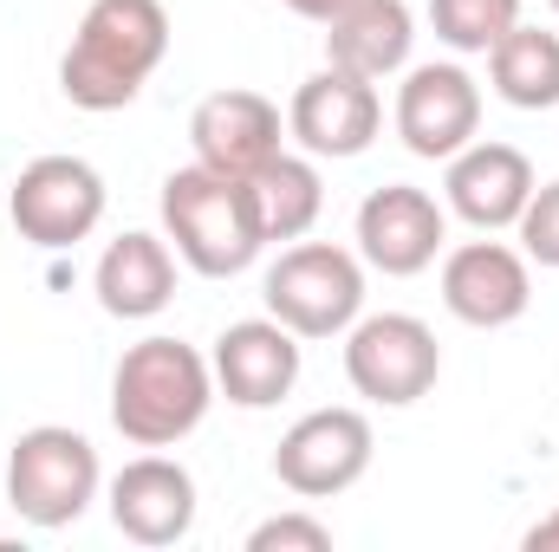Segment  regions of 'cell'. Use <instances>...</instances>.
I'll list each match as a JSON object with an SVG mask.
<instances>
[{
  "label": "cell",
  "mask_w": 559,
  "mask_h": 552,
  "mask_svg": "<svg viewBox=\"0 0 559 552\" xmlns=\"http://www.w3.org/2000/svg\"><path fill=\"white\" fill-rule=\"evenodd\" d=\"M163 59H169V7L163 0H92L59 59V92H66V105L105 118L138 98Z\"/></svg>",
  "instance_id": "1"
},
{
  "label": "cell",
  "mask_w": 559,
  "mask_h": 552,
  "mask_svg": "<svg viewBox=\"0 0 559 552\" xmlns=\"http://www.w3.org/2000/svg\"><path fill=\"white\" fill-rule=\"evenodd\" d=\"M163 235L176 241V254L202 279L248 274L261 261V248H267L254 182L248 176H222L209 163H189V169L163 176Z\"/></svg>",
  "instance_id": "2"
},
{
  "label": "cell",
  "mask_w": 559,
  "mask_h": 552,
  "mask_svg": "<svg viewBox=\"0 0 559 552\" xmlns=\"http://www.w3.org/2000/svg\"><path fill=\"white\" fill-rule=\"evenodd\" d=\"M215 404V364L182 338H138L111 371V422L131 448H176Z\"/></svg>",
  "instance_id": "3"
},
{
  "label": "cell",
  "mask_w": 559,
  "mask_h": 552,
  "mask_svg": "<svg viewBox=\"0 0 559 552\" xmlns=\"http://www.w3.org/2000/svg\"><path fill=\"white\" fill-rule=\"evenodd\" d=\"M98 488H105L98 448L79 429H66V422L26 429L13 442V455H7V501L39 533H59L72 520H85V507L98 501Z\"/></svg>",
  "instance_id": "4"
},
{
  "label": "cell",
  "mask_w": 559,
  "mask_h": 552,
  "mask_svg": "<svg viewBox=\"0 0 559 552\" xmlns=\"http://www.w3.org/2000/svg\"><path fill=\"white\" fill-rule=\"evenodd\" d=\"M261 299L293 338H345L365 312V261L332 241H299L267 267Z\"/></svg>",
  "instance_id": "5"
},
{
  "label": "cell",
  "mask_w": 559,
  "mask_h": 552,
  "mask_svg": "<svg viewBox=\"0 0 559 552\" xmlns=\"http://www.w3.org/2000/svg\"><path fill=\"white\" fill-rule=\"evenodd\" d=\"M345 377L365 404L411 410L442 377V345L417 312H371L345 332Z\"/></svg>",
  "instance_id": "6"
},
{
  "label": "cell",
  "mask_w": 559,
  "mask_h": 552,
  "mask_svg": "<svg viewBox=\"0 0 559 552\" xmlns=\"http://www.w3.org/2000/svg\"><path fill=\"white\" fill-rule=\"evenodd\" d=\"M371 448L378 442H371V416L365 410H345V404L312 410L280 435L274 481L286 494H299V501H332V494H345V488L365 481Z\"/></svg>",
  "instance_id": "7"
},
{
  "label": "cell",
  "mask_w": 559,
  "mask_h": 552,
  "mask_svg": "<svg viewBox=\"0 0 559 552\" xmlns=\"http://www.w3.org/2000/svg\"><path fill=\"white\" fill-rule=\"evenodd\" d=\"M7 208H13L20 241L59 254V248H79L105 221V176L85 156H33L20 169Z\"/></svg>",
  "instance_id": "8"
},
{
  "label": "cell",
  "mask_w": 559,
  "mask_h": 552,
  "mask_svg": "<svg viewBox=\"0 0 559 552\" xmlns=\"http://www.w3.org/2000/svg\"><path fill=\"white\" fill-rule=\"evenodd\" d=\"M378 131H384V98H378V85L358 79V72H338V65L312 72V79L293 92V105H286V137L299 143L306 156H332V163L365 156V149L378 143Z\"/></svg>",
  "instance_id": "9"
},
{
  "label": "cell",
  "mask_w": 559,
  "mask_h": 552,
  "mask_svg": "<svg viewBox=\"0 0 559 552\" xmlns=\"http://www.w3.org/2000/svg\"><path fill=\"white\" fill-rule=\"evenodd\" d=\"M442 241H449V215L429 189L384 182L358 202V261L378 267V274L411 279L423 267H436Z\"/></svg>",
  "instance_id": "10"
},
{
  "label": "cell",
  "mask_w": 559,
  "mask_h": 552,
  "mask_svg": "<svg viewBox=\"0 0 559 552\" xmlns=\"http://www.w3.org/2000/svg\"><path fill=\"white\" fill-rule=\"evenodd\" d=\"M481 131V85L436 59V65H411L397 85V137L423 163H449L455 149H468Z\"/></svg>",
  "instance_id": "11"
},
{
  "label": "cell",
  "mask_w": 559,
  "mask_h": 552,
  "mask_svg": "<svg viewBox=\"0 0 559 552\" xmlns=\"http://www.w3.org/2000/svg\"><path fill=\"white\" fill-rule=\"evenodd\" d=\"M534 261L514 254L508 241H462L442 254V305L475 325V332H501L534 305Z\"/></svg>",
  "instance_id": "12"
},
{
  "label": "cell",
  "mask_w": 559,
  "mask_h": 552,
  "mask_svg": "<svg viewBox=\"0 0 559 552\" xmlns=\"http://www.w3.org/2000/svg\"><path fill=\"white\" fill-rule=\"evenodd\" d=\"M215 391L235 404V410H274L280 397H293L299 384V338L267 319H235L222 338H215Z\"/></svg>",
  "instance_id": "13"
},
{
  "label": "cell",
  "mask_w": 559,
  "mask_h": 552,
  "mask_svg": "<svg viewBox=\"0 0 559 552\" xmlns=\"http://www.w3.org/2000/svg\"><path fill=\"white\" fill-rule=\"evenodd\" d=\"M111 527L138 547H176L195 527V475L169 455H138L111 475Z\"/></svg>",
  "instance_id": "14"
},
{
  "label": "cell",
  "mask_w": 559,
  "mask_h": 552,
  "mask_svg": "<svg viewBox=\"0 0 559 552\" xmlns=\"http://www.w3.org/2000/svg\"><path fill=\"white\" fill-rule=\"evenodd\" d=\"M189 143H195V163H209L222 176H261L280 156V105L248 85L209 92L189 111Z\"/></svg>",
  "instance_id": "15"
},
{
  "label": "cell",
  "mask_w": 559,
  "mask_h": 552,
  "mask_svg": "<svg viewBox=\"0 0 559 552\" xmlns=\"http://www.w3.org/2000/svg\"><path fill=\"white\" fill-rule=\"evenodd\" d=\"M534 189H540V182H534V163H527V149H514V143H468V149L449 156V176H442L449 208H455L468 228H481V235L514 228Z\"/></svg>",
  "instance_id": "16"
},
{
  "label": "cell",
  "mask_w": 559,
  "mask_h": 552,
  "mask_svg": "<svg viewBox=\"0 0 559 552\" xmlns=\"http://www.w3.org/2000/svg\"><path fill=\"white\" fill-rule=\"evenodd\" d=\"M417 46V13L404 0H352L325 20V65L358 72V79H391L411 65Z\"/></svg>",
  "instance_id": "17"
},
{
  "label": "cell",
  "mask_w": 559,
  "mask_h": 552,
  "mask_svg": "<svg viewBox=\"0 0 559 552\" xmlns=\"http://www.w3.org/2000/svg\"><path fill=\"white\" fill-rule=\"evenodd\" d=\"M98 305L111 312V319H156L169 299H176V254H169V241L163 235H118L105 254H98Z\"/></svg>",
  "instance_id": "18"
},
{
  "label": "cell",
  "mask_w": 559,
  "mask_h": 552,
  "mask_svg": "<svg viewBox=\"0 0 559 552\" xmlns=\"http://www.w3.org/2000/svg\"><path fill=\"white\" fill-rule=\"evenodd\" d=\"M488 79H495L501 105H514V111H554L559 105V33L508 26L488 46Z\"/></svg>",
  "instance_id": "19"
},
{
  "label": "cell",
  "mask_w": 559,
  "mask_h": 552,
  "mask_svg": "<svg viewBox=\"0 0 559 552\" xmlns=\"http://www.w3.org/2000/svg\"><path fill=\"white\" fill-rule=\"evenodd\" d=\"M248 182H254L267 241H299V235H312V221H319V208H325V182H319V163H312V156H286V149H280L274 163H267L261 176H248Z\"/></svg>",
  "instance_id": "20"
},
{
  "label": "cell",
  "mask_w": 559,
  "mask_h": 552,
  "mask_svg": "<svg viewBox=\"0 0 559 552\" xmlns=\"http://www.w3.org/2000/svg\"><path fill=\"white\" fill-rule=\"evenodd\" d=\"M429 26L449 52H488L508 26H521V0H429Z\"/></svg>",
  "instance_id": "21"
},
{
  "label": "cell",
  "mask_w": 559,
  "mask_h": 552,
  "mask_svg": "<svg viewBox=\"0 0 559 552\" xmlns=\"http://www.w3.org/2000/svg\"><path fill=\"white\" fill-rule=\"evenodd\" d=\"M514 228H521V254L534 267H559V182L527 195V208H521Z\"/></svg>",
  "instance_id": "22"
},
{
  "label": "cell",
  "mask_w": 559,
  "mask_h": 552,
  "mask_svg": "<svg viewBox=\"0 0 559 552\" xmlns=\"http://www.w3.org/2000/svg\"><path fill=\"white\" fill-rule=\"evenodd\" d=\"M248 552H332V527L312 514H274L248 533Z\"/></svg>",
  "instance_id": "23"
},
{
  "label": "cell",
  "mask_w": 559,
  "mask_h": 552,
  "mask_svg": "<svg viewBox=\"0 0 559 552\" xmlns=\"http://www.w3.org/2000/svg\"><path fill=\"white\" fill-rule=\"evenodd\" d=\"M521 547H527V552H559V514H547V520H534Z\"/></svg>",
  "instance_id": "24"
},
{
  "label": "cell",
  "mask_w": 559,
  "mask_h": 552,
  "mask_svg": "<svg viewBox=\"0 0 559 552\" xmlns=\"http://www.w3.org/2000/svg\"><path fill=\"white\" fill-rule=\"evenodd\" d=\"M280 7H293L299 20H319V26H325V20H332L338 7H352V0H280Z\"/></svg>",
  "instance_id": "25"
},
{
  "label": "cell",
  "mask_w": 559,
  "mask_h": 552,
  "mask_svg": "<svg viewBox=\"0 0 559 552\" xmlns=\"http://www.w3.org/2000/svg\"><path fill=\"white\" fill-rule=\"evenodd\" d=\"M547 7H554V13H559V0H547Z\"/></svg>",
  "instance_id": "26"
}]
</instances>
